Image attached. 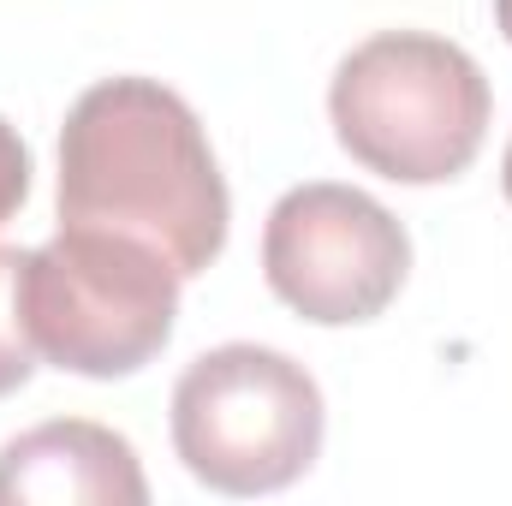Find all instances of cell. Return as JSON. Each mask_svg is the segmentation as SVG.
Returning a JSON list of instances; mask_svg holds the SVG:
<instances>
[{"label":"cell","instance_id":"obj_1","mask_svg":"<svg viewBox=\"0 0 512 506\" xmlns=\"http://www.w3.org/2000/svg\"><path fill=\"white\" fill-rule=\"evenodd\" d=\"M233 197L203 120L155 78L90 84L60 126V227H108L161 251L179 280L227 251Z\"/></svg>","mask_w":512,"mask_h":506},{"label":"cell","instance_id":"obj_2","mask_svg":"<svg viewBox=\"0 0 512 506\" xmlns=\"http://www.w3.org/2000/svg\"><path fill=\"white\" fill-rule=\"evenodd\" d=\"M489 114L495 96L483 66L429 30H382L358 42L328 84L340 149L393 185L459 179L489 137Z\"/></svg>","mask_w":512,"mask_h":506},{"label":"cell","instance_id":"obj_3","mask_svg":"<svg viewBox=\"0 0 512 506\" xmlns=\"http://www.w3.org/2000/svg\"><path fill=\"white\" fill-rule=\"evenodd\" d=\"M18 310L36 358L90 381L137 376L179 322V268L143 239L108 227H60L24 251Z\"/></svg>","mask_w":512,"mask_h":506},{"label":"cell","instance_id":"obj_4","mask_svg":"<svg viewBox=\"0 0 512 506\" xmlns=\"http://www.w3.org/2000/svg\"><path fill=\"white\" fill-rule=\"evenodd\" d=\"M328 435L322 387L274 346H215L185 364L173 387V453L215 495H280Z\"/></svg>","mask_w":512,"mask_h":506},{"label":"cell","instance_id":"obj_5","mask_svg":"<svg viewBox=\"0 0 512 506\" xmlns=\"http://www.w3.org/2000/svg\"><path fill=\"white\" fill-rule=\"evenodd\" d=\"M268 292L316 328L376 322L411 274V239L358 185H292L262 227Z\"/></svg>","mask_w":512,"mask_h":506},{"label":"cell","instance_id":"obj_6","mask_svg":"<svg viewBox=\"0 0 512 506\" xmlns=\"http://www.w3.org/2000/svg\"><path fill=\"white\" fill-rule=\"evenodd\" d=\"M149 483L126 435L54 417L0 447V506H143Z\"/></svg>","mask_w":512,"mask_h":506},{"label":"cell","instance_id":"obj_7","mask_svg":"<svg viewBox=\"0 0 512 506\" xmlns=\"http://www.w3.org/2000/svg\"><path fill=\"white\" fill-rule=\"evenodd\" d=\"M18 268H24V251L0 245V399L36 376V346H30L24 310H18Z\"/></svg>","mask_w":512,"mask_h":506},{"label":"cell","instance_id":"obj_8","mask_svg":"<svg viewBox=\"0 0 512 506\" xmlns=\"http://www.w3.org/2000/svg\"><path fill=\"white\" fill-rule=\"evenodd\" d=\"M24 197H30V149H24L18 126L0 120V227L24 209Z\"/></svg>","mask_w":512,"mask_h":506},{"label":"cell","instance_id":"obj_9","mask_svg":"<svg viewBox=\"0 0 512 506\" xmlns=\"http://www.w3.org/2000/svg\"><path fill=\"white\" fill-rule=\"evenodd\" d=\"M495 24H501V36L512 42V0H495Z\"/></svg>","mask_w":512,"mask_h":506},{"label":"cell","instance_id":"obj_10","mask_svg":"<svg viewBox=\"0 0 512 506\" xmlns=\"http://www.w3.org/2000/svg\"><path fill=\"white\" fill-rule=\"evenodd\" d=\"M501 185H507V203H512V143H507V155H501Z\"/></svg>","mask_w":512,"mask_h":506}]
</instances>
